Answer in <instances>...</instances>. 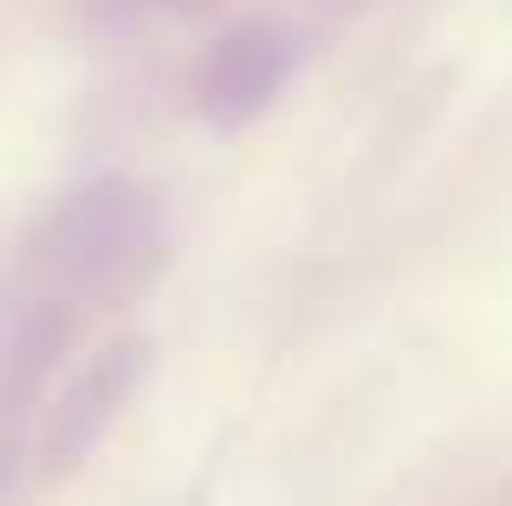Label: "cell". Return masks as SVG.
<instances>
[{
  "label": "cell",
  "instance_id": "cell-2",
  "mask_svg": "<svg viewBox=\"0 0 512 506\" xmlns=\"http://www.w3.org/2000/svg\"><path fill=\"white\" fill-rule=\"evenodd\" d=\"M117 13H150V7H195V0H104Z\"/></svg>",
  "mask_w": 512,
  "mask_h": 506
},
{
  "label": "cell",
  "instance_id": "cell-1",
  "mask_svg": "<svg viewBox=\"0 0 512 506\" xmlns=\"http://www.w3.org/2000/svg\"><path fill=\"white\" fill-rule=\"evenodd\" d=\"M292 72V39L279 26H240V33L214 39V52L195 72V104L214 124H247L253 111L279 98Z\"/></svg>",
  "mask_w": 512,
  "mask_h": 506
}]
</instances>
